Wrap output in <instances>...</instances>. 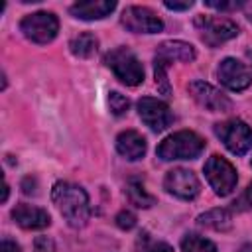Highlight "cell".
I'll list each match as a JSON object with an SVG mask.
<instances>
[{"label": "cell", "instance_id": "cell-22", "mask_svg": "<svg viewBox=\"0 0 252 252\" xmlns=\"http://www.w3.org/2000/svg\"><path fill=\"white\" fill-rule=\"evenodd\" d=\"M108 106H110L112 114L120 116V114H124V112L130 108V100H128L124 94H120V93L114 91V93L108 94Z\"/></svg>", "mask_w": 252, "mask_h": 252}, {"label": "cell", "instance_id": "cell-23", "mask_svg": "<svg viewBox=\"0 0 252 252\" xmlns=\"http://www.w3.org/2000/svg\"><path fill=\"white\" fill-rule=\"evenodd\" d=\"M232 209L234 211H250L252 209V183L242 191L240 197H236L232 201Z\"/></svg>", "mask_w": 252, "mask_h": 252}, {"label": "cell", "instance_id": "cell-10", "mask_svg": "<svg viewBox=\"0 0 252 252\" xmlns=\"http://www.w3.org/2000/svg\"><path fill=\"white\" fill-rule=\"evenodd\" d=\"M138 114L144 120V124L150 126V130L154 132H161L173 122V114L169 106L154 96H142L138 100Z\"/></svg>", "mask_w": 252, "mask_h": 252}, {"label": "cell", "instance_id": "cell-5", "mask_svg": "<svg viewBox=\"0 0 252 252\" xmlns=\"http://www.w3.org/2000/svg\"><path fill=\"white\" fill-rule=\"evenodd\" d=\"M205 177L209 181V185L213 187V191L219 195V197H226L234 191L236 187V169L222 158V156H211L207 161H205Z\"/></svg>", "mask_w": 252, "mask_h": 252}, {"label": "cell", "instance_id": "cell-4", "mask_svg": "<svg viewBox=\"0 0 252 252\" xmlns=\"http://www.w3.org/2000/svg\"><path fill=\"white\" fill-rule=\"evenodd\" d=\"M104 63L116 79H120L128 87H136L144 81V67L138 61V57L128 47H116L104 55Z\"/></svg>", "mask_w": 252, "mask_h": 252}, {"label": "cell", "instance_id": "cell-14", "mask_svg": "<svg viewBox=\"0 0 252 252\" xmlns=\"http://www.w3.org/2000/svg\"><path fill=\"white\" fill-rule=\"evenodd\" d=\"M12 219L22 228H28V230H39V228L49 226V222H51V217L45 209H39V207L28 205V203L16 205L12 211Z\"/></svg>", "mask_w": 252, "mask_h": 252}, {"label": "cell", "instance_id": "cell-13", "mask_svg": "<svg viewBox=\"0 0 252 252\" xmlns=\"http://www.w3.org/2000/svg\"><path fill=\"white\" fill-rule=\"evenodd\" d=\"M219 79L230 91H244L252 83V75H250L248 67L244 63H240L238 59H232V57H226L220 61Z\"/></svg>", "mask_w": 252, "mask_h": 252}, {"label": "cell", "instance_id": "cell-24", "mask_svg": "<svg viewBox=\"0 0 252 252\" xmlns=\"http://www.w3.org/2000/svg\"><path fill=\"white\" fill-rule=\"evenodd\" d=\"M114 220H116L118 228H122V230H130L136 226V215L132 211H120Z\"/></svg>", "mask_w": 252, "mask_h": 252}, {"label": "cell", "instance_id": "cell-30", "mask_svg": "<svg viewBox=\"0 0 252 252\" xmlns=\"http://www.w3.org/2000/svg\"><path fill=\"white\" fill-rule=\"evenodd\" d=\"M238 252H252V244H244V246H242Z\"/></svg>", "mask_w": 252, "mask_h": 252}, {"label": "cell", "instance_id": "cell-17", "mask_svg": "<svg viewBox=\"0 0 252 252\" xmlns=\"http://www.w3.org/2000/svg\"><path fill=\"white\" fill-rule=\"evenodd\" d=\"M197 222L205 228H213V230H228L232 226V215L226 209H211L203 215L197 217Z\"/></svg>", "mask_w": 252, "mask_h": 252}, {"label": "cell", "instance_id": "cell-12", "mask_svg": "<svg viewBox=\"0 0 252 252\" xmlns=\"http://www.w3.org/2000/svg\"><path fill=\"white\" fill-rule=\"evenodd\" d=\"M189 94L207 110L211 112H226L232 108V102L226 94H222L219 89L205 81H193L189 83Z\"/></svg>", "mask_w": 252, "mask_h": 252}, {"label": "cell", "instance_id": "cell-20", "mask_svg": "<svg viewBox=\"0 0 252 252\" xmlns=\"http://www.w3.org/2000/svg\"><path fill=\"white\" fill-rule=\"evenodd\" d=\"M181 250L183 252H217V246L199 234H187L181 240Z\"/></svg>", "mask_w": 252, "mask_h": 252}, {"label": "cell", "instance_id": "cell-16", "mask_svg": "<svg viewBox=\"0 0 252 252\" xmlns=\"http://www.w3.org/2000/svg\"><path fill=\"white\" fill-rule=\"evenodd\" d=\"M116 8L114 0H87L71 6V14L79 20H100Z\"/></svg>", "mask_w": 252, "mask_h": 252}, {"label": "cell", "instance_id": "cell-8", "mask_svg": "<svg viewBox=\"0 0 252 252\" xmlns=\"http://www.w3.org/2000/svg\"><path fill=\"white\" fill-rule=\"evenodd\" d=\"M215 134L234 156H244L252 148V130L242 120H226L215 124Z\"/></svg>", "mask_w": 252, "mask_h": 252}, {"label": "cell", "instance_id": "cell-1", "mask_svg": "<svg viewBox=\"0 0 252 252\" xmlns=\"http://www.w3.org/2000/svg\"><path fill=\"white\" fill-rule=\"evenodd\" d=\"M51 199L69 226L79 228L87 224L91 217V207H89V197L83 187L69 183V181H59L51 189Z\"/></svg>", "mask_w": 252, "mask_h": 252}, {"label": "cell", "instance_id": "cell-3", "mask_svg": "<svg viewBox=\"0 0 252 252\" xmlns=\"http://www.w3.org/2000/svg\"><path fill=\"white\" fill-rule=\"evenodd\" d=\"M203 150H205V140L199 134L191 130H181L167 136L158 146L156 154L163 161H171V159H195Z\"/></svg>", "mask_w": 252, "mask_h": 252}, {"label": "cell", "instance_id": "cell-29", "mask_svg": "<svg viewBox=\"0 0 252 252\" xmlns=\"http://www.w3.org/2000/svg\"><path fill=\"white\" fill-rule=\"evenodd\" d=\"M244 10H246V16H248V20L252 22V2H246V4H244Z\"/></svg>", "mask_w": 252, "mask_h": 252}, {"label": "cell", "instance_id": "cell-15", "mask_svg": "<svg viewBox=\"0 0 252 252\" xmlns=\"http://www.w3.org/2000/svg\"><path fill=\"white\" fill-rule=\"evenodd\" d=\"M116 150L126 159L134 161V159L144 158V154H146V140H144V136L140 132L126 130V132H120L118 134V138H116Z\"/></svg>", "mask_w": 252, "mask_h": 252}, {"label": "cell", "instance_id": "cell-18", "mask_svg": "<svg viewBox=\"0 0 252 252\" xmlns=\"http://www.w3.org/2000/svg\"><path fill=\"white\" fill-rule=\"evenodd\" d=\"M96 45H98V39H96L93 33H81V35L73 37V39H71V43H69L71 53H73V55H77V57H83V59H85V57L94 55Z\"/></svg>", "mask_w": 252, "mask_h": 252}, {"label": "cell", "instance_id": "cell-9", "mask_svg": "<svg viewBox=\"0 0 252 252\" xmlns=\"http://www.w3.org/2000/svg\"><path fill=\"white\" fill-rule=\"evenodd\" d=\"M122 26L134 33H158L163 30V22L146 6H128L122 12Z\"/></svg>", "mask_w": 252, "mask_h": 252}, {"label": "cell", "instance_id": "cell-7", "mask_svg": "<svg viewBox=\"0 0 252 252\" xmlns=\"http://www.w3.org/2000/svg\"><path fill=\"white\" fill-rule=\"evenodd\" d=\"M20 30L33 43H49L59 32V22L51 12H35L20 22Z\"/></svg>", "mask_w": 252, "mask_h": 252}, {"label": "cell", "instance_id": "cell-6", "mask_svg": "<svg viewBox=\"0 0 252 252\" xmlns=\"http://www.w3.org/2000/svg\"><path fill=\"white\" fill-rule=\"evenodd\" d=\"M195 28L201 35V39L209 47H217L238 33V26L228 18H213V16H197Z\"/></svg>", "mask_w": 252, "mask_h": 252}, {"label": "cell", "instance_id": "cell-26", "mask_svg": "<svg viewBox=\"0 0 252 252\" xmlns=\"http://www.w3.org/2000/svg\"><path fill=\"white\" fill-rule=\"evenodd\" d=\"M205 6H209V8H215V10H236V8H240V6H244V2H217V0H207L205 2Z\"/></svg>", "mask_w": 252, "mask_h": 252}, {"label": "cell", "instance_id": "cell-2", "mask_svg": "<svg viewBox=\"0 0 252 252\" xmlns=\"http://www.w3.org/2000/svg\"><path fill=\"white\" fill-rule=\"evenodd\" d=\"M195 59V47L185 41H163L154 57V73H156V85L161 94L169 96V83H167V67L171 61H193Z\"/></svg>", "mask_w": 252, "mask_h": 252}, {"label": "cell", "instance_id": "cell-27", "mask_svg": "<svg viewBox=\"0 0 252 252\" xmlns=\"http://www.w3.org/2000/svg\"><path fill=\"white\" fill-rule=\"evenodd\" d=\"M0 252H20V246H18L14 240L4 238V240H2V246H0Z\"/></svg>", "mask_w": 252, "mask_h": 252}, {"label": "cell", "instance_id": "cell-21", "mask_svg": "<svg viewBox=\"0 0 252 252\" xmlns=\"http://www.w3.org/2000/svg\"><path fill=\"white\" fill-rule=\"evenodd\" d=\"M138 252H173V248L165 242L152 240L148 234H142V238L138 240Z\"/></svg>", "mask_w": 252, "mask_h": 252}, {"label": "cell", "instance_id": "cell-25", "mask_svg": "<svg viewBox=\"0 0 252 252\" xmlns=\"http://www.w3.org/2000/svg\"><path fill=\"white\" fill-rule=\"evenodd\" d=\"M33 252H55V244L47 236H37L33 242Z\"/></svg>", "mask_w": 252, "mask_h": 252}, {"label": "cell", "instance_id": "cell-28", "mask_svg": "<svg viewBox=\"0 0 252 252\" xmlns=\"http://www.w3.org/2000/svg\"><path fill=\"white\" fill-rule=\"evenodd\" d=\"M163 6L169 10H189L193 6V2H165Z\"/></svg>", "mask_w": 252, "mask_h": 252}, {"label": "cell", "instance_id": "cell-19", "mask_svg": "<svg viewBox=\"0 0 252 252\" xmlns=\"http://www.w3.org/2000/svg\"><path fill=\"white\" fill-rule=\"evenodd\" d=\"M126 195H128V201L134 205V207H140V209H148L156 203V199L144 189V185L136 179L128 181V187H126Z\"/></svg>", "mask_w": 252, "mask_h": 252}, {"label": "cell", "instance_id": "cell-11", "mask_svg": "<svg viewBox=\"0 0 252 252\" xmlns=\"http://www.w3.org/2000/svg\"><path fill=\"white\" fill-rule=\"evenodd\" d=\"M163 187L167 193L179 199H185V201H191L199 195V179L195 177L193 171L183 169V167H175L167 171L163 179Z\"/></svg>", "mask_w": 252, "mask_h": 252}]
</instances>
